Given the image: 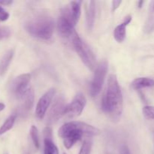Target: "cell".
<instances>
[{
	"label": "cell",
	"instance_id": "1",
	"mask_svg": "<svg viewBox=\"0 0 154 154\" xmlns=\"http://www.w3.org/2000/svg\"><path fill=\"white\" fill-rule=\"evenodd\" d=\"M102 109L112 120H118L123 112V99L117 78L115 75L108 77L106 91L101 103Z\"/></svg>",
	"mask_w": 154,
	"mask_h": 154
},
{
	"label": "cell",
	"instance_id": "9",
	"mask_svg": "<svg viewBox=\"0 0 154 154\" xmlns=\"http://www.w3.org/2000/svg\"><path fill=\"white\" fill-rule=\"evenodd\" d=\"M66 100L62 96H57L54 100L49 113L47 117V123L49 124L57 122L62 116H64L65 109L66 107Z\"/></svg>",
	"mask_w": 154,
	"mask_h": 154
},
{
	"label": "cell",
	"instance_id": "23",
	"mask_svg": "<svg viewBox=\"0 0 154 154\" xmlns=\"http://www.w3.org/2000/svg\"><path fill=\"white\" fill-rule=\"evenodd\" d=\"M8 17L9 14L2 6H0V20L5 21L8 19Z\"/></svg>",
	"mask_w": 154,
	"mask_h": 154
},
{
	"label": "cell",
	"instance_id": "2",
	"mask_svg": "<svg viewBox=\"0 0 154 154\" xmlns=\"http://www.w3.org/2000/svg\"><path fill=\"white\" fill-rule=\"evenodd\" d=\"M101 131L97 128L80 121L65 123L58 131L59 136L63 138V144L67 149L72 148L84 135L92 137L99 135Z\"/></svg>",
	"mask_w": 154,
	"mask_h": 154
},
{
	"label": "cell",
	"instance_id": "3",
	"mask_svg": "<svg viewBox=\"0 0 154 154\" xmlns=\"http://www.w3.org/2000/svg\"><path fill=\"white\" fill-rule=\"evenodd\" d=\"M25 29L33 37L42 40H49L54 33V21L48 14L39 12L27 20Z\"/></svg>",
	"mask_w": 154,
	"mask_h": 154
},
{
	"label": "cell",
	"instance_id": "13",
	"mask_svg": "<svg viewBox=\"0 0 154 154\" xmlns=\"http://www.w3.org/2000/svg\"><path fill=\"white\" fill-rule=\"evenodd\" d=\"M96 17V2L94 1L89 2L88 6L86 13V20H87V26L89 31L93 28Z\"/></svg>",
	"mask_w": 154,
	"mask_h": 154
},
{
	"label": "cell",
	"instance_id": "15",
	"mask_svg": "<svg viewBox=\"0 0 154 154\" xmlns=\"http://www.w3.org/2000/svg\"><path fill=\"white\" fill-rule=\"evenodd\" d=\"M14 54V50H9L1 59L0 60V75H3L6 73L9 66H10L11 62L13 59Z\"/></svg>",
	"mask_w": 154,
	"mask_h": 154
},
{
	"label": "cell",
	"instance_id": "25",
	"mask_svg": "<svg viewBox=\"0 0 154 154\" xmlns=\"http://www.w3.org/2000/svg\"><path fill=\"white\" fill-rule=\"evenodd\" d=\"M122 1H119V0H114V1H112L111 2V10L112 11H114L117 10L120 5H121Z\"/></svg>",
	"mask_w": 154,
	"mask_h": 154
},
{
	"label": "cell",
	"instance_id": "17",
	"mask_svg": "<svg viewBox=\"0 0 154 154\" xmlns=\"http://www.w3.org/2000/svg\"><path fill=\"white\" fill-rule=\"evenodd\" d=\"M23 99L24 102L23 108L24 111L31 110L32 108L33 105H34V91L32 89H30Z\"/></svg>",
	"mask_w": 154,
	"mask_h": 154
},
{
	"label": "cell",
	"instance_id": "29",
	"mask_svg": "<svg viewBox=\"0 0 154 154\" xmlns=\"http://www.w3.org/2000/svg\"><path fill=\"white\" fill-rule=\"evenodd\" d=\"M23 154H30V153H29V152H27V151H25V152H24V153H23Z\"/></svg>",
	"mask_w": 154,
	"mask_h": 154
},
{
	"label": "cell",
	"instance_id": "10",
	"mask_svg": "<svg viewBox=\"0 0 154 154\" xmlns=\"http://www.w3.org/2000/svg\"><path fill=\"white\" fill-rule=\"evenodd\" d=\"M55 93V89H50L40 98L35 108V116L38 119L42 120L44 118Z\"/></svg>",
	"mask_w": 154,
	"mask_h": 154
},
{
	"label": "cell",
	"instance_id": "14",
	"mask_svg": "<svg viewBox=\"0 0 154 154\" xmlns=\"http://www.w3.org/2000/svg\"><path fill=\"white\" fill-rule=\"evenodd\" d=\"M134 90H141L146 87H154V80L150 78H135L131 84Z\"/></svg>",
	"mask_w": 154,
	"mask_h": 154
},
{
	"label": "cell",
	"instance_id": "6",
	"mask_svg": "<svg viewBox=\"0 0 154 154\" xmlns=\"http://www.w3.org/2000/svg\"><path fill=\"white\" fill-rule=\"evenodd\" d=\"M108 64L105 60L100 62L96 66L93 81L90 84V93L93 97L98 96L101 92L108 72Z\"/></svg>",
	"mask_w": 154,
	"mask_h": 154
},
{
	"label": "cell",
	"instance_id": "12",
	"mask_svg": "<svg viewBox=\"0 0 154 154\" xmlns=\"http://www.w3.org/2000/svg\"><path fill=\"white\" fill-rule=\"evenodd\" d=\"M131 21H132V17L129 15L125 17L124 20L122 23H120L114 29V37L115 40L119 43H121L124 41L126 35V27L130 23Z\"/></svg>",
	"mask_w": 154,
	"mask_h": 154
},
{
	"label": "cell",
	"instance_id": "19",
	"mask_svg": "<svg viewBox=\"0 0 154 154\" xmlns=\"http://www.w3.org/2000/svg\"><path fill=\"white\" fill-rule=\"evenodd\" d=\"M30 135H31L32 140L35 148L39 149L40 147V139H39V133L37 127L35 126H32L30 129Z\"/></svg>",
	"mask_w": 154,
	"mask_h": 154
},
{
	"label": "cell",
	"instance_id": "7",
	"mask_svg": "<svg viewBox=\"0 0 154 154\" xmlns=\"http://www.w3.org/2000/svg\"><path fill=\"white\" fill-rule=\"evenodd\" d=\"M87 104V99L83 93H79L75 96V99L69 105H66L64 116L68 118H75L78 117L83 112Z\"/></svg>",
	"mask_w": 154,
	"mask_h": 154
},
{
	"label": "cell",
	"instance_id": "4",
	"mask_svg": "<svg viewBox=\"0 0 154 154\" xmlns=\"http://www.w3.org/2000/svg\"><path fill=\"white\" fill-rule=\"evenodd\" d=\"M78 22L70 4L63 8L57 21V29L60 35L71 42L74 36L78 34L75 31V26Z\"/></svg>",
	"mask_w": 154,
	"mask_h": 154
},
{
	"label": "cell",
	"instance_id": "28",
	"mask_svg": "<svg viewBox=\"0 0 154 154\" xmlns=\"http://www.w3.org/2000/svg\"><path fill=\"white\" fill-rule=\"evenodd\" d=\"M144 4V1H140L138 2V8H141V7H142V5Z\"/></svg>",
	"mask_w": 154,
	"mask_h": 154
},
{
	"label": "cell",
	"instance_id": "20",
	"mask_svg": "<svg viewBox=\"0 0 154 154\" xmlns=\"http://www.w3.org/2000/svg\"><path fill=\"white\" fill-rule=\"evenodd\" d=\"M92 148V142L91 141L88 139H86L83 143L81 148L80 150L79 154H90Z\"/></svg>",
	"mask_w": 154,
	"mask_h": 154
},
{
	"label": "cell",
	"instance_id": "11",
	"mask_svg": "<svg viewBox=\"0 0 154 154\" xmlns=\"http://www.w3.org/2000/svg\"><path fill=\"white\" fill-rule=\"evenodd\" d=\"M44 135V154H59V150L56 144L53 141L52 129L47 126L43 131Z\"/></svg>",
	"mask_w": 154,
	"mask_h": 154
},
{
	"label": "cell",
	"instance_id": "21",
	"mask_svg": "<svg viewBox=\"0 0 154 154\" xmlns=\"http://www.w3.org/2000/svg\"><path fill=\"white\" fill-rule=\"evenodd\" d=\"M143 114L148 120H154V106H144L143 108Z\"/></svg>",
	"mask_w": 154,
	"mask_h": 154
},
{
	"label": "cell",
	"instance_id": "27",
	"mask_svg": "<svg viewBox=\"0 0 154 154\" xmlns=\"http://www.w3.org/2000/svg\"><path fill=\"white\" fill-rule=\"evenodd\" d=\"M5 108V105L3 103H0V111H2V110H4Z\"/></svg>",
	"mask_w": 154,
	"mask_h": 154
},
{
	"label": "cell",
	"instance_id": "18",
	"mask_svg": "<svg viewBox=\"0 0 154 154\" xmlns=\"http://www.w3.org/2000/svg\"><path fill=\"white\" fill-rule=\"evenodd\" d=\"M16 117V114H12V115H11L10 117L5 121V123H3L2 126L0 128V135H3V134H5V132H7L8 131H9L10 129H12L14 124Z\"/></svg>",
	"mask_w": 154,
	"mask_h": 154
},
{
	"label": "cell",
	"instance_id": "16",
	"mask_svg": "<svg viewBox=\"0 0 154 154\" xmlns=\"http://www.w3.org/2000/svg\"><path fill=\"white\" fill-rule=\"evenodd\" d=\"M144 32L149 34L154 31V1H152L149 8V16L144 27Z\"/></svg>",
	"mask_w": 154,
	"mask_h": 154
},
{
	"label": "cell",
	"instance_id": "8",
	"mask_svg": "<svg viewBox=\"0 0 154 154\" xmlns=\"http://www.w3.org/2000/svg\"><path fill=\"white\" fill-rule=\"evenodd\" d=\"M31 79V75L29 74H23L17 78L14 81L12 84V91L17 99H23L26 96L29 90H30L29 82Z\"/></svg>",
	"mask_w": 154,
	"mask_h": 154
},
{
	"label": "cell",
	"instance_id": "22",
	"mask_svg": "<svg viewBox=\"0 0 154 154\" xmlns=\"http://www.w3.org/2000/svg\"><path fill=\"white\" fill-rule=\"evenodd\" d=\"M11 34V30L9 27H0V40L10 37Z\"/></svg>",
	"mask_w": 154,
	"mask_h": 154
},
{
	"label": "cell",
	"instance_id": "26",
	"mask_svg": "<svg viewBox=\"0 0 154 154\" xmlns=\"http://www.w3.org/2000/svg\"><path fill=\"white\" fill-rule=\"evenodd\" d=\"M13 2L11 0H0V5H9L12 4Z\"/></svg>",
	"mask_w": 154,
	"mask_h": 154
},
{
	"label": "cell",
	"instance_id": "24",
	"mask_svg": "<svg viewBox=\"0 0 154 154\" xmlns=\"http://www.w3.org/2000/svg\"><path fill=\"white\" fill-rule=\"evenodd\" d=\"M120 154H131L130 150L126 144H123L120 146Z\"/></svg>",
	"mask_w": 154,
	"mask_h": 154
},
{
	"label": "cell",
	"instance_id": "5",
	"mask_svg": "<svg viewBox=\"0 0 154 154\" xmlns=\"http://www.w3.org/2000/svg\"><path fill=\"white\" fill-rule=\"evenodd\" d=\"M71 44L85 66L90 70H93L96 67V57L90 47L83 42L78 34L74 36Z\"/></svg>",
	"mask_w": 154,
	"mask_h": 154
}]
</instances>
